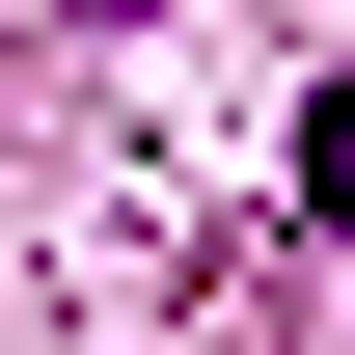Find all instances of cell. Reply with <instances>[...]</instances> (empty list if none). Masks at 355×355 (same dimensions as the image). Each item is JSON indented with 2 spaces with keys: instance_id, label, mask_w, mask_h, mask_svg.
Instances as JSON below:
<instances>
[{
  "instance_id": "1",
  "label": "cell",
  "mask_w": 355,
  "mask_h": 355,
  "mask_svg": "<svg viewBox=\"0 0 355 355\" xmlns=\"http://www.w3.org/2000/svg\"><path fill=\"white\" fill-rule=\"evenodd\" d=\"M301 219H355V83H328V110H301Z\"/></svg>"
}]
</instances>
